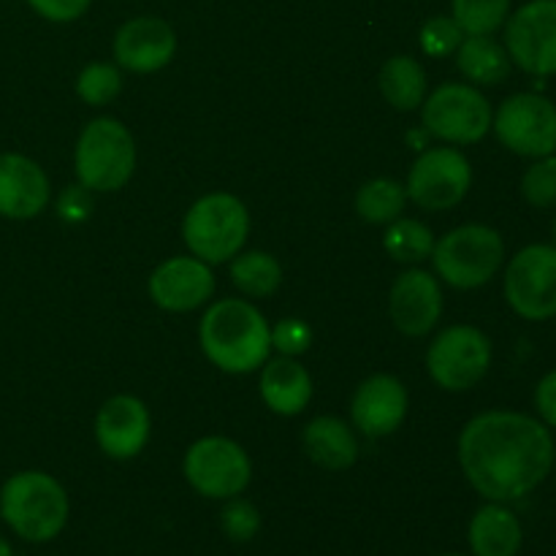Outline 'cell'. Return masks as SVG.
Here are the masks:
<instances>
[{"instance_id":"cell-31","label":"cell","mask_w":556,"mask_h":556,"mask_svg":"<svg viewBox=\"0 0 556 556\" xmlns=\"http://www.w3.org/2000/svg\"><path fill=\"white\" fill-rule=\"evenodd\" d=\"M220 527L223 535L233 543H248L258 535L261 530V514L250 500L231 497L226 500L220 510Z\"/></svg>"},{"instance_id":"cell-8","label":"cell","mask_w":556,"mask_h":556,"mask_svg":"<svg viewBox=\"0 0 556 556\" xmlns=\"http://www.w3.org/2000/svg\"><path fill=\"white\" fill-rule=\"evenodd\" d=\"M185 481L206 500L239 497L253 481L248 451L228 438H201L188 448L182 462Z\"/></svg>"},{"instance_id":"cell-4","label":"cell","mask_w":556,"mask_h":556,"mask_svg":"<svg viewBox=\"0 0 556 556\" xmlns=\"http://www.w3.org/2000/svg\"><path fill=\"white\" fill-rule=\"evenodd\" d=\"M505 261V242L497 228L467 223L434 242V271L459 291H472L494 280Z\"/></svg>"},{"instance_id":"cell-3","label":"cell","mask_w":556,"mask_h":556,"mask_svg":"<svg viewBox=\"0 0 556 556\" xmlns=\"http://www.w3.org/2000/svg\"><path fill=\"white\" fill-rule=\"evenodd\" d=\"M68 494L49 472H16L0 489V516L9 530L27 543L54 541L68 525Z\"/></svg>"},{"instance_id":"cell-18","label":"cell","mask_w":556,"mask_h":556,"mask_svg":"<svg viewBox=\"0 0 556 556\" xmlns=\"http://www.w3.org/2000/svg\"><path fill=\"white\" fill-rule=\"evenodd\" d=\"M351 418L364 438L394 434L407 418V389L394 375H372L356 389Z\"/></svg>"},{"instance_id":"cell-10","label":"cell","mask_w":556,"mask_h":556,"mask_svg":"<svg viewBox=\"0 0 556 556\" xmlns=\"http://www.w3.org/2000/svg\"><path fill=\"white\" fill-rule=\"evenodd\" d=\"M492 340L476 326L440 331L427 351V369L443 391H470L492 367Z\"/></svg>"},{"instance_id":"cell-25","label":"cell","mask_w":556,"mask_h":556,"mask_svg":"<svg viewBox=\"0 0 556 556\" xmlns=\"http://www.w3.org/2000/svg\"><path fill=\"white\" fill-rule=\"evenodd\" d=\"M231 282L250 299H266L280 288L282 266L275 255L264 250H250V253L233 255Z\"/></svg>"},{"instance_id":"cell-15","label":"cell","mask_w":556,"mask_h":556,"mask_svg":"<svg viewBox=\"0 0 556 556\" xmlns=\"http://www.w3.org/2000/svg\"><path fill=\"white\" fill-rule=\"evenodd\" d=\"M150 410L139 396L117 394L103 402L96 416V443L106 456L128 462L144 451L150 440Z\"/></svg>"},{"instance_id":"cell-29","label":"cell","mask_w":556,"mask_h":556,"mask_svg":"<svg viewBox=\"0 0 556 556\" xmlns=\"http://www.w3.org/2000/svg\"><path fill=\"white\" fill-rule=\"evenodd\" d=\"M123 92V76L112 63H90L76 79V96L90 106H106Z\"/></svg>"},{"instance_id":"cell-39","label":"cell","mask_w":556,"mask_h":556,"mask_svg":"<svg viewBox=\"0 0 556 556\" xmlns=\"http://www.w3.org/2000/svg\"><path fill=\"white\" fill-rule=\"evenodd\" d=\"M440 556H465V554H440Z\"/></svg>"},{"instance_id":"cell-12","label":"cell","mask_w":556,"mask_h":556,"mask_svg":"<svg viewBox=\"0 0 556 556\" xmlns=\"http://www.w3.org/2000/svg\"><path fill=\"white\" fill-rule=\"evenodd\" d=\"M472 188V166L454 147H434L418 155L407 174V199L427 212H445L462 204Z\"/></svg>"},{"instance_id":"cell-27","label":"cell","mask_w":556,"mask_h":556,"mask_svg":"<svg viewBox=\"0 0 556 556\" xmlns=\"http://www.w3.org/2000/svg\"><path fill=\"white\" fill-rule=\"evenodd\" d=\"M386 253L391 255L400 264H421V261L432 258L434 250V237L429 231V226H424L421 220H413V217H396L394 223H389L383 237Z\"/></svg>"},{"instance_id":"cell-6","label":"cell","mask_w":556,"mask_h":556,"mask_svg":"<svg viewBox=\"0 0 556 556\" xmlns=\"http://www.w3.org/2000/svg\"><path fill=\"white\" fill-rule=\"evenodd\" d=\"M248 206L231 193L201 195L182 220V239L204 264H226L248 242Z\"/></svg>"},{"instance_id":"cell-33","label":"cell","mask_w":556,"mask_h":556,"mask_svg":"<svg viewBox=\"0 0 556 556\" xmlns=\"http://www.w3.org/2000/svg\"><path fill=\"white\" fill-rule=\"evenodd\" d=\"M313 342V329L299 318H282L280 324L271 329V348L280 351V356H302Z\"/></svg>"},{"instance_id":"cell-35","label":"cell","mask_w":556,"mask_h":556,"mask_svg":"<svg viewBox=\"0 0 556 556\" xmlns=\"http://www.w3.org/2000/svg\"><path fill=\"white\" fill-rule=\"evenodd\" d=\"M27 3L49 22H74L90 9V0H27Z\"/></svg>"},{"instance_id":"cell-40","label":"cell","mask_w":556,"mask_h":556,"mask_svg":"<svg viewBox=\"0 0 556 556\" xmlns=\"http://www.w3.org/2000/svg\"><path fill=\"white\" fill-rule=\"evenodd\" d=\"M554 470H556V459H554Z\"/></svg>"},{"instance_id":"cell-14","label":"cell","mask_w":556,"mask_h":556,"mask_svg":"<svg viewBox=\"0 0 556 556\" xmlns=\"http://www.w3.org/2000/svg\"><path fill=\"white\" fill-rule=\"evenodd\" d=\"M150 296L166 313H190V309L201 307L215 293V275H212L210 264L201 258H168L157 266L150 275Z\"/></svg>"},{"instance_id":"cell-21","label":"cell","mask_w":556,"mask_h":556,"mask_svg":"<svg viewBox=\"0 0 556 556\" xmlns=\"http://www.w3.org/2000/svg\"><path fill=\"white\" fill-rule=\"evenodd\" d=\"M472 556H516L525 543V530L505 503H486L476 510L467 527Z\"/></svg>"},{"instance_id":"cell-23","label":"cell","mask_w":556,"mask_h":556,"mask_svg":"<svg viewBox=\"0 0 556 556\" xmlns=\"http://www.w3.org/2000/svg\"><path fill=\"white\" fill-rule=\"evenodd\" d=\"M456 65L467 81L481 87L503 85L514 68L505 43L494 41L492 36H465L456 49Z\"/></svg>"},{"instance_id":"cell-26","label":"cell","mask_w":556,"mask_h":556,"mask_svg":"<svg viewBox=\"0 0 556 556\" xmlns=\"http://www.w3.org/2000/svg\"><path fill=\"white\" fill-rule=\"evenodd\" d=\"M407 190L396 179L378 177L369 179L358 188L356 193V212L362 220L372 223V226H389L396 217H402L405 210Z\"/></svg>"},{"instance_id":"cell-19","label":"cell","mask_w":556,"mask_h":556,"mask_svg":"<svg viewBox=\"0 0 556 556\" xmlns=\"http://www.w3.org/2000/svg\"><path fill=\"white\" fill-rule=\"evenodd\" d=\"M49 204V179L36 161L16 152L0 155V215L30 220Z\"/></svg>"},{"instance_id":"cell-32","label":"cell","mask_w":556,"mask_h":556,"mask_svg":"<svg viewBox=\"0 0 556 556\" xmlns=\"http://www.w3.org/2000/svg\"><path fill=\"white\" fill-rule=\"evenodd\" d=\"M421 49L429 58H448L465 41V33L456 25L454 16H434L421 27Z\"/></svg>"},{"instance_id":"cell-22","label":"cell","mask_w":556,"mask_h":556,"mask_svg":"<svg viewBox=\"0 0 556 556\" xmlns=\"http://www.w3.org/2000/svg\"><path fill=\"white\" fill-rule=\"evenodd\" d=\"M304 454L313 459V465L324 470L340 472L356 465L358 459V440L353 429L342 418L318 416L304 427L302 434Z\"/></svg>"},{"instance_id":"cell-20","label":"cell","mask_w":556,"mask_h":556,"mask_svg":"<svg viewBox=\"0 0 556 556\" xmlns=\"http://www.w3.org/2000/svg\"><path fill=\"white\" fill-rule=\"evenodd\" d=\"M261 396L277 416H299L313 400V378L296 358H269L261 372Z\"/></svg>"},{"instance_id":"cell-7","label":"cell","mask_w":556,"mask_h":556,"mask_svg":"<svg viewBox=\"0 0 556 556\" xmlns=\"http://www.w3.org/2000/svg\"><path fill=\"white\" fill-rule=\"evenodd\" d=\"M494 109L476 85L445 81L421 103L424 128L448 144H476L492 130Z\"/></svg>"},{"instance_id":"cell-34","label":"cell","mask_w":556,"mask_h":556,"mask_svg":"<svg viewBox=\"0 0 556 556\" xmlns=\"http://www.w3.org/2000/svg\"><path fill=\"white\" fill-rule=\"evenodd\" d=\"M92 190H87L85 185H71L63 190L58 201V215L65 223H85L92 212Z\"/></svg>"},{"instance_id":"cell-13","label":"cell","mask_w":556,"mask_h":556,"mask_svg":"<svg viewBox=\"0 0 556 556\" xmlns=\"http://www.w3.org/2000/svg\"><path fill=\"white\" fill-rule=\"evenodd\" d=\"M510 63L532 76L556 74V0H530L505 22Z\"/></svg>"},{"instance_id":"cell-36","label":"cell","mask_w":556,"mask_h":556,"mask_svg":"<svg viewBox=\"0 0 556 556\" xmlns=\"http://www.w3.org/2000/svg\"><path fill=\"white\" fill-rule=\"evenodd\" d=\"M535 407L541 421L548 429H556V369L543 375L541 383L535 386Z\"/></svg>"},{"instance_id":"cell-28","label":"cell","mask_w":556,"mask_h":556,"mask_svg":"<svg viewBox=\"0 0 556 556\" xmlns=\"http://www.w3.org/2000/svg\"><path fill=\"white\" fill-rule=\"evenodd\" d=\"M508 16L510 0H454V20L465 36H492Z\"/></svg>"},{"instance_id":"cell-17","label":"cell","mask_w":556,"mask_h":556,"mask_svg":"<svg viewBox=\"0 0 556 556\" xmlns=\"http://www.w3.org/2000/svg\"><path fill=\"white\" fill-rule=\"evenodd\" d=\"M177 52L174 27L161 16H136L114 36V60L134 74H155L166 68Z\"/></svg>"},{"instance_id":"cell-16","label":"cell","mask_w":556,"mask_h":556,"mask_svg":"<svg viewBox=\"0 0 556 556\" xmlns=\"http://www.w3.org/2000/svg\"><path fill=\"white\" fill-rule=\"evenodd\" d=\"M389 315L405 337L429 334L443 315V291L438 277L424 269L402 271L391 286Z\"/></svg>"},{"instance_id":"cell-37","label":"cell","mask_w":556,"mask_h":556,"mask_svg":"<svg viewBox=\"0 0 556 556\" xmlns=\"http://www.w3.org/2000/svg\"><path fill=\"white\" fill-rule=\"evenodd\" d=\"M0 556H14V548H11V543L3 535H0Z\"/></svg>"},{"instance_id":"cell-24","label":"cell","mask_w":556,"mask_h":556,"mask_svg":"<svg viewBox=\"0 0 556 556\" xmlns=\"http://www.w3.org/2000/svg\"><path fill=\"white\" fill-rule=\"evenodd\" d=\"M380 92L386 101L400 112H413L421 109L424 98H427V71L410 54H396V58L386 60L378 76Z\"/></svg>"},{"instance_id":"cell-9","label":"cell","mask_w":556,"mask_h":556,"mask_svg":"<svg viewBox=\"0 0 556 556\" xmlns=\"http://www.w3.org/2000/svg\"><path fill=\"white\" fill-rule=\"evenodd\" d=\"M492 128L500 144L521 157L556 152V103L541 92H516L494 112Z\"/></svg>"},{"instance_id":"cell-1","label":"cell","mask_w":556,"mask_h":556,"mask_svg":"<svg viewBox=\"0 0 556 556\" xmlns=\"http://www.w3.org/2000/svg\"><path fill=\"white\" fill-rule=\"evenodd\" d=\"M554 434L541 418L489 410L465 424L459 465L467 483L489 503H516L554 470Z\"/></svg>"},{"instance_id":"cell-2","label":"cell","mask_w":556,"mask_h":556,"mask_svg":"<svg viewBox=\"0 0 556 556\" xmlns=\"http://www.w3.org/2000/svg\"><path fill=\"white\" fill-rule=\"evenodd\" d=\"M204 356L228 375L255 372L269 362L271 329L261 309L244 299H223L204 313L199 326Z\"/></svg>"},{"instance_id":"cell-11","label":"cell","mask_w":556,"mask_h":556,"mask_svg":"<svg viewBox=\"0 0 556 556\" xmlns=\"http://www.w3.org/2000/svg\"><path fill=\"white\" fill-rule=\"evenodd\" d=\"M510 309L525 320L556 318V248L527 244L510 258L503 282Z\"/></svg>"},{"instance_id":"cell-38","label":"cell","mask_w":556,"mask_h":556,"mask_svg":"<svg viewBox=\"0 0 556 556\" xmlns=\"http://www.w3.org/2000/svg\"><path fill=\"white\" fill-rule=\"evenodd\" d=\"M554 248H556V220H554Z\"/></svg>"},{"instance_id":"cell-30","label":"cell","mask_w":556,"mask_h":556,"mask_svg":"<svg viewBox=\"0 0 556 556\" xmlns=\"http://www.w3.org/2000/svg\"><path fill=\"white\" fill-rule=\"evenodd\" d=\"M521 195L535 210H554L556 206V152L546 157H535L521 177Z\"/></svg>"},{"instance_id":"cell-5","label":"cell","mask_w":556,"mask_h":556,"mask_svg":"<svg viewBox=\"0 0 556 556\" xmlns=\"http://www.w3.org/2000/svg\"><path fill=\"white\" fill-rule=\"evenodd\" d=\"M79 185L92 193L125 188L136 168V144L130 130L114 117H98L81 130L74 152Z\"/></svg>"}]
</instances>
